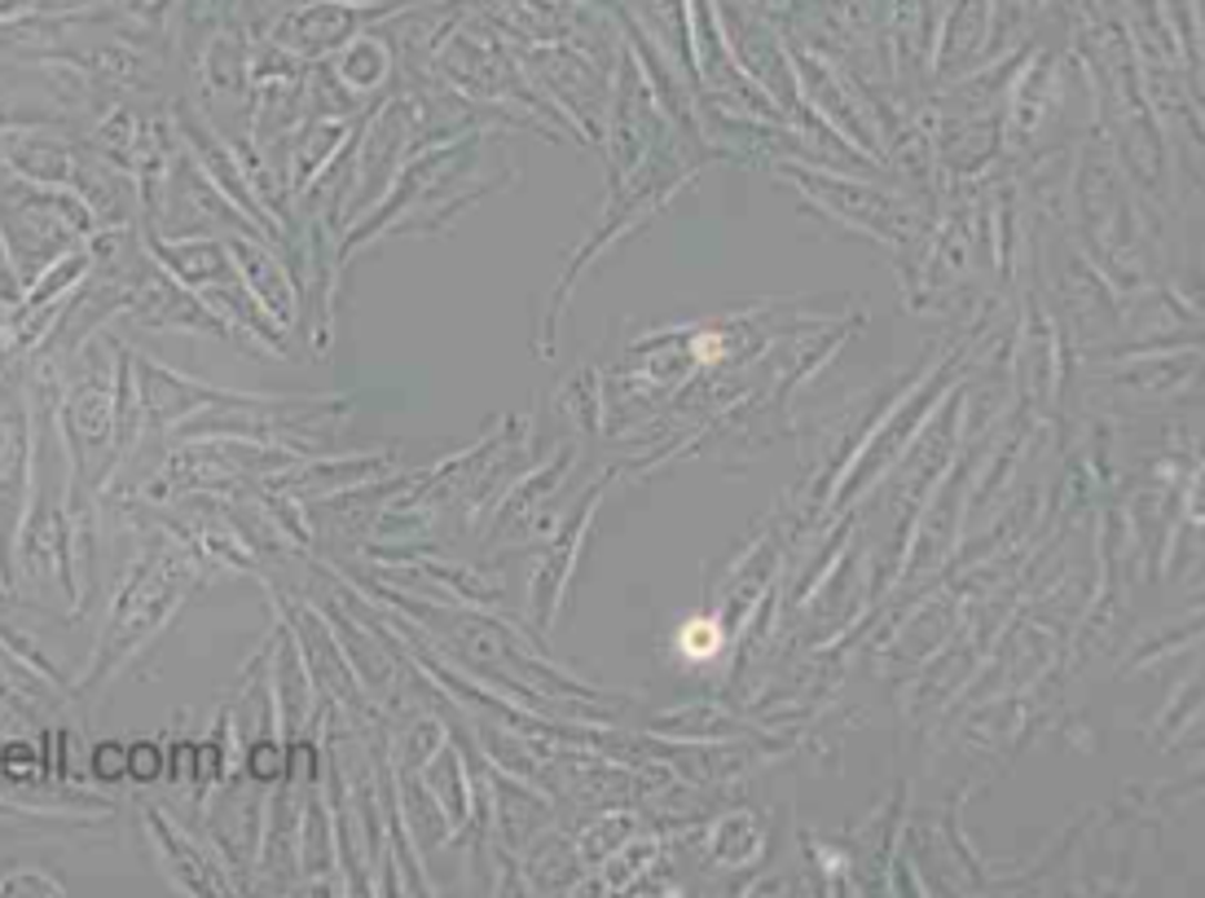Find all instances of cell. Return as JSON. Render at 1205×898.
<instances>
[{"mask_svg": "<svg viewBox=\"0 0 1205 898\" xmlns=\"http://www.w3.org/2000/svg\"><path fill=\"white\" fill-rule=\"evenodd\" d=\"M128 763H132V770H145V775H150V770H154V754H150V749H145V754H141V749H132V754H128Z\"/></svg>", "mask_w": 1205, "mask_h": 898, "instance_id": "6da1fadb", "label": "cell"}]
</instances>
